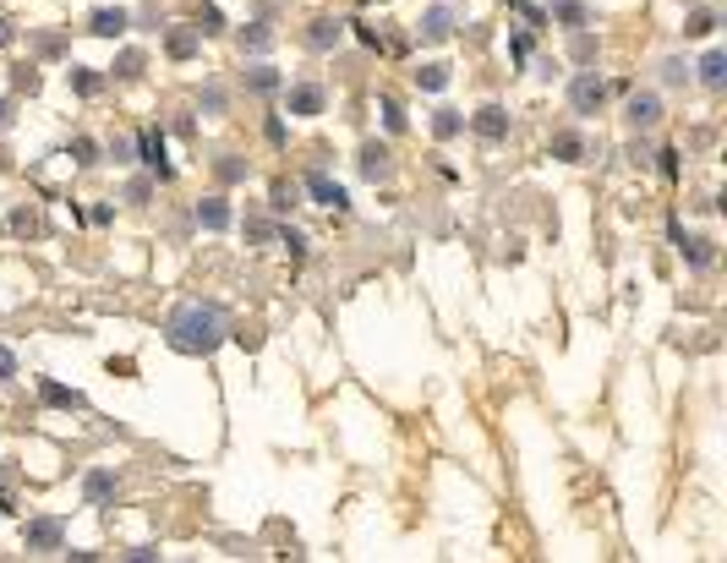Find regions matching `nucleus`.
I'll use <instances>...</instances> for the list:
<instances>
[{"mask_svg":"<svg viewBox=\"0 0 727 563\" xmlns=\"http://www.w3.org/2000/svg\"><path fill=\"white\" fill-rule=\"evenodd\" d=\"M165 334H170V345L181 356H213L219 345H225L230 323H225V306L219 301H186V306H175V318L165 323Z\"/></svg>","mask_w":727,"mask_h":563,"instance_id":"1","label":"nucleus"},{"mask_svg":"<svg viewBox=\"0 0 727 563\" xmlns=\"http://www.w3.org/2000/svg\"><path fill=\"white\" fill-rule=\"evenodd\" d=\"M602 104H607V82L596 72H575V77H568V110H575V115H596Z\"/></svg>","mask_w":727,"mask_h":563,"instance_id":"2","label":"nucleus"},{"mask_svg":"<svg viewBox=\"0 0 727 563\" xmlns=\"http://www.w3.org/2000/svg\"><path fill=\"white\" fill-rule=\"evenodd\" d=\"M22 542H27V552H60L66 547V525H60L55 514H39V520L22 525Z\"/></svg>","mask_w":727,"mask_h":563,"instance_id":"3","label":"nucleus"},{"mask_svg":"<svg viewBox=\"0 0 727 563\" xmlns=\"http://www.w3.org/2000/svg\"><path fill=\"white\" fill-rule=\"evenodd\" d=\"M306 192H312V203H318V208H334V213L351 208V192H344L339 181H329L323 170H312V175H306Z\"/></svg>","mask_w":727,"mask_h":563,"instance_id":"4","label":"nucleus"},{"mask_svg":"<svg viewBox=\"0 0 727 563\" xmlns=\"http://www.w3.org/2000/svg\"><path fill=\"white\" fill-rule=\"evenodd\" d=\"M137 159H143L153 175H159V181H170V175H175V165L165 159V137L153 132V127H148V132H137Z\"/></svg>","mask_w":727,"mask_h":563,"instance_id":"5","label":"nucleus"},{"mask_svg":"<svg viewBox=\"0 0 727 563\" xmlns=\"http://www.w3.org/2000/svg\"><path fill=\"white\" fill-rule=\"evenodd\" d=\"M470 127H476L482 143H503V137H509V110H503V104H482L476 115H470Z\"/></svg>","mask_w":727,"mask_h":563,"instance_id":"6","label":"nucleus"},{"mask_svg":"<svg viewBox=\"0 0 727 563\" xmlns=\"http://www.w3.org/2000/svg\"><path fill=\"white\" fill-rule=\"evenodd\" d=\"M126 27H132V12H120V6H99L88 17V34H99V39H120Z\"/></svg>","mask_w":727,"mask_h":563,"instance_id":"7","label":"nucleus"},{"mask_svg":"<svg viewBox=\"0 0 727 563\" xmlns=\"http://www.w3.org/2000/svg\"><path fill=\"white\" fill-rule=\"evenodd\" d=\"M39 399L50 405V411H82V394L77 389H66V383H55V378H39Z\"/></svg>","mask_w":727,"mask_h":563,"instance_id":"8","label":"nucleus"},{"mask_svg":"<svg viewBox=\"0 0 727 563\" xmlns=\"http://www.w3.org/2000/svg\"><path fill=\"white\" fill-rule=\"evenodd\" d=\"M656 120H661V99H656V93H635V99H629V127L651 132Z\"/></svg>","mask_w":727,"mask_h":563,"instance_id":"9","label":"nucleus"},{"mask_svg":"<svg viewBox=\"0 0 727 563\" xmlns=\"http://www.w3.org/2000/svg\"><path fill=\"white\" fill-rule=\"evenodd\" d=\"M284 104H290V115H318L323 110V88L318 82H296L290 93H284Z\"/></svg>","mask_w":727,"mask_h":563,"instance_id":"10","label":"nucleus"},{"mask_svg":"<svg viewBox=\"0 0 727 563\" xmlns=\"http://www.w3.org/2000/svg\"><path fill=\"white\" fill-rule=\"evenodd\" d=\"M361 175H367V181H389V175H394V159H389L383 143H367V148H361Z\"/></svg>","mask_w":727,"mask_h":563,"instance_id":"11","label":"nucleus"},{"mask_svg":"<svg viewBox=\"0 0 727 563\" xmlns=\"http://www.w3.org/2000/svg\"><path fill=\"white\" fill-rule=\"evenodd\" d=\"M339 39H344V22H339V17H318V22L306 27V44H312V50H334Z\"/></svg>","mask_w":727,"mask_h":563,"instance_id":"12","label":"nucleus"},{"mask_svg":"<svg viewBox=\"0 0 727 563\" xmlns=\"http://www.w3.org/2000/svg\"><path fill=\"white\" fill-rule=\"evenodd\" d=\"M230 219H236V213H230L225 197H203V203H197V225H203V230H230Z\"/></svg>","mask_w":727,"mask_h":563,"instance_id":"13","label":"nucleus"},{"mask_svg":"<svg viewBox=\"0 0 727 563\" xmlns=\"http://www.w3.org/2000/svg\"><path fill=\"white\" fill-rule=\"evenodd\" d=\"M449 34H454V12H449V6H437V12H427V17H422V39H427V44L449 39Z\"/></svg>","mask_w":727,"mask_h":563,"instance_id":"14","label":"nucleus"},{"mask_svg":"<svg viewBox=\"0 0 727 563\" xmlns=\"http://www.w3.org/2000/svg\"><path fill=\"white\" fill-rule=\"evenodd\" d=\"M197 27H170V39H165V50H170V60H192L197 55Z\"/></svg>","mask_w":727,"mask_h":563,"instance_id":"15","label":"nucleus"},{"mask_svg":"<svg viewBox=\"0 0 727 563\" xmlns=\"http://www.w3.org/2000/svg\"><path fill=\"white\" fill-rule=\"evenodd\" d=\"M82 497H88V504H110V497H115V471H88Z\"/></svg>","mask_w":727,"mask_h":563,"instance_id":"16","label":"nucleus"},{"mask_svg":"<svg viewBox=\"0 0 727 563\" xmlns=\"http://www.w3.org/2000/svg\"><path fill=\"white\" fill-rule=\"evenodd\" d=\"M553 159L580 165V159H585V137H580V132H558V137H553Z\"/></svg>","mask_w":727,"mask_h":563,"instance_id":"17","label":"nucleus"},{"mask_svg":"<svg viewBox=\"0 0 727 563\" xmlns=\"http://www.w3.org/2000/svg\"><path fill=\"white\" fill-rule=\"evenodd\" d=\"M143 66H148V55H143V50H120V55H115V77H120V82H137Z\"/></svg>","mask_w":727,"mask_h":563,"instance_id":"18","label":"nucleus"},{"mask_svg":"<svg viewBox=\"0 0 727 563\" xmlns=\"http://www.w3.org/2000/svg\"><path fill=\"white\" fill-rule=\"evenodd\" d=\"M553 17H558L563 27H585V22H591L585 0H553Z\"/></svg>","mask_w":727,"mask_h":563,"instance_id":"19","label":"nucleus"},{"mask_svg":"<svg viewBox=\"0 0 727 563\" xmlns=\"http://www.w3.org/2000/svg\"><path fill=\"white\" fill-rule=\"evenodd\" d=\"M416 88H422V93H444V88H449V66H444V60L422 66V72H416Z\"/></svg>","mask_w":727,"mask_h":563,"instance_id":"20","label":"nucleus"},{"mask_svg":"<svg viewBox=\"0 0 727 563\" xmlns=\"http://www.w3.org/2000/svg\"><path fill=\"white\" fill-rule=\"evenodd\" d=\"M678 252H684L694 268H711V241H706V235H684V241H678Z\"/></svg>","mask_w":727,"mask_h":563,"instance_id":"21","label":"nucleus"},{"mask_svg":"<svg viewBox=\"0 0 727 563\" xmlns=\"http://www.w3.org/2000/svg\"><path fill=\"white\" fill-rule=\"evenodd\" d=\"M700 82H706V88H722V82H727V55H722V50H711V55L700 60Z\"/></svg>","mask_w":727,"mask_h":563,"instance_id":"22","label":"nucleus"},{"mask_svg":"<svg viewBox=\"0 0 727 563\" xmlns=\"http://www.w3.org/2000/svg\"><path fill=\"white\" fill-rule=\"evenodd\" d=\"M432 132L444 137V143L460 137V132H465V115H460V110H437V115H432Z\"/></svg>","mask_w":727,"mask_h":563,"instance_id":"23","label":"nucleus"},{"mask_svg":"<svg viewBox=\"0 0 727 563\" xmlns=\"http://www.w3.org/2000/svg\"><path fill=\"white\" fill-rule=\"evenodd\" d=\"M72 88L82 93V99H93V93H99V88H104V77H99V72H93V66H72Z\"/></svg>","mask_w":727,"mask_h":563,"instance_id":"24","label":"nucleus"},{"mask_svg":"<svg viewBox=\"0 0 727 563\" xmlns=\"http://www.w3.org/2000/svg\"><path fill=\"white\" fill-rule=\"evenodd\" d=\"M246 88H251V93H274V88H279V72H274V66H246Z\"/></svg>","mask_w":727,"mask_h":563,"instance_id":"25","label":"nucleus"},{"mask_svg":"<svg viewBox=\"0 0 727 563\" xmlns=\"http://www.w3.org/2000/svg\"><path fill=\"white\" fill-rule=\"evenodd\" d=\"M711 27H716V12H706V6H700V12H689V22H684V34H689V39H706Z\"/></svg>","mask_w":727,"mask_h":563,"instance_id":"26","label":"nucleus"},{"mask_svg":"<svg viewBox=\"0 0 727 563\" xmlns=\"http://www.w3.org/2000/svg\"><path fill=\"white\" fill-rule=\"evenodd\" d=\"M268 44H274V34H268V27H263V22H251V27H246V34H241V50H251V55H263Z\"/></svg>","mask_w":727,"mask_h":563,"instance_id":"27","label":"nucleus"},{"mask_svg":"<svg viewBox=\"0 0 727 563\" xmlns=\"http://www.w3.org/2000/svg\"><path fill=\"white\" fill-rule=\"evenodd\" d=\"M274 235H279V246H284V252H290V258H296V263H301V258H306V235H301V230H290V225H279V230H274Z\"/></svg>","mask_w":727,"mask_h":563,"instance_id":"28","label":"nucleus"},{"mask_svg":"<svg viewBox=\"0 0 727 563\" xmlns=\"http://www.w3.org/2000/svg\"><path fill=\"white\" fill-rule=\"evenodd\" d=\"M568 55H575L580 66H591V60H596V39H591V34H575V39H568Z\"/></svg>","mask_w":727,"mask_h":563,"instance_id":"29","label":"nucleus"},{"mask_svg":"<svg viewBox=\"0 0 727 563\" xmlns=\"http://www.w3.org/2000/svg\"><path fill=\"white\" fill-rule=\"evenodd\" d=\"M219 181H246V165L236 159V153H225V159H219Z\"/></svg>","mask_w":727,"mask_h":563,"instance_id":"30","label":"nucleus"},{"mask_svg":"<svg viewBox=\"0 0 727 563\" xmlns=\"http://www.w3.org/2000/svg\"><path fill=\"white\" fill-rule=\"evenodd\" d=\"M197 34H203V39H208V34H225V17H219V12L208 6V12L197 17Z\"/></svg>","mask_w":727,"mask_h":563,"instance_id":"31","label":"nucleus"},{"mask_svg":"<svg viewBox=\"0 0 727 563\" xmlns=\"http://www.w3.org/2000/svg\"><path fill=\"white\" fill-rule=\"evenodd\" d=\"M132 153H137V143H126V137L110 143V159H115V165H132Z\"/></svg>","mask_w":727,"mask_h":563,"instance_id":"32","label":"nucleus"},{"mask_svg":"<svg viewBox=\"0 0 727 563\" xmlns=\"http://www.w3.org/2000/svg\"><path fill=\"white\" fill-rule=\"evenodd\" d=\"M383 127H389V132H405V115H399L394 99H383Z\"/></svg>","mask_w":727,"mask_h":563,"instance_id":"33","label":"nucleus"},{"mask_svg":"<svg viewBox=\"0 0 727 563\" xmlns=\"http://www.w3.org/2000/svg\"><path fill=\"white\" fill-rule=\"evenodd\" d=\"M656 159H661V175H668V181H678V148H661Z\"/></svg>","mask_w":727,"mask_h":563,"instance_id":"34","label":"nucleus"},{"mask_svg":"<svg viewBox=\"0 0 727 563\" xmlns=\"http://www.w3.org/2000/svg\"><path fill=\"white\" fill-rule=\"evenodd\" d=\"M12 378H17V356L0 345V383H12Z\"/></svg>","mask_w":727,"mask_h":563,"instance_id":"35","label":"nucleus"},{"mask_svg":"<svg viewBox=\"0 0 727 563\" xmlns=\"http://www.w3.org/2000/svg\"><path fill=\"white\" fill-rule=\"evenodd\" d=\"M72 153H77V165H93V153H99V148H93V137H77Z\"/></svg>","mask_w":727,"mask_h":563,"instance_id":"36","label":"nucleus"},{"mask_svg":"<svg viewBox=\"0 0 727 563\" xmlns=\"http://www.w3.org/2000/svg\"><path fill=\"white\" fill-rule=\"evenodd\" d=\"M203 110H208V115L225 110V88H208V93H203Z\"/></svg>","mask_w":727,"mask_h":563,"instance_id":"37","label":"nucleus"},{"mask_svg":"<svg viewBox=\"0 0 727 563\" xmlns=\"http://www.w3.org/2000/svg\"><path fill=\"white\" fill-rule=\"evenodd\" d=\"M246 235H251V241H268L274 225H268V219H246Z\"/></svg>","mask_w":727,"mask_h":563,"instance_id":"38","label":"nucleus"},{"mask_svg":"<svg viewBox=\"0 0 727 563\" xmlns=\"http://www.w3.org/2000/svg\"><path fill=\"white\" fill-rule=\"evenodd\" d=\"M509 55H514V60H530V34H514V39H509Z\"/></svg>","mask_w":727,"mask_h":563,"instance_id":"39","label":"nucleus"},{"mask_svg":"<svg viewBox=\"0 0 727 563\" xmlns=\"http://www.w3.org/2000/svg\"><path fill=\"white\" fill-rule=\"evenodd\" d=\"M661 82H673V88L684 82V66H678V60H661Z\"/></svg>","mask_w":727,"mask_h":563,"instance_id":"40","label":"nucleus"},{"mask_svg":"<svg viewBox=\"0 0 727 563\" xmlns=\"http://www.w3.org/2000/svg\"><path fill=\"white\" fill-rule=\"evenodd\" d=\"M17 72V88H27V93H34L39 88V77H34V66H12Z\"/></svg>","mask_w":727,"mask_h":563,"instance_id":"41","label":"nucleus"},{"mask_svg":"<svg viewBox=\"0 0 727 563\" xmlns=\"http://www.w3.org/2000/svg\"><path fill=\"white\" fill-rule=\"evenodd\" d=\"M263 137H268V143H274V148H279V143H284V120H279V115H274V120H268V127H263Z\"/></svg>","mask_w":727,"mask_h":563,"instance_id":"42","label":"nucleus"},{"mask_svg":"<svg viewBox=\"0 0 727 563\" xmlns=\"http://www.w3.org/2000/svg\"><path fill=\"white\" fill-rule=\"evenodd\" d=\"M290 203H296V192H290V186L279 181V186H274V208H290Z\"/></svg>","mask_w":727,"mask_h":563,"instance_id":"43","label":"nucleus"},{"mask_svg":"<svg viewBox=\"0 0 727 563\" xmlns=\"http://www.w3.org/2000/svg\"><path fill=\"white\" fill-rule=\"evenodd\" d=\"M12 39H17V27H12V22H6V17H0V50H6V44H12Z\"/></svg>","mask_w":727,"mask_h":563,"instance_id":"44","label":"nucleus"},{"mask_svg":"<svg viewBox=\"0 0 727 563\" xmlns=\"http://www.w3.org/2000/svg\"><path fill=\"white\" fill-rule=\"evenodd\" d=\"M6 120H12V104H6V99H0V127H6Z\"/></svg>","mask_w":727,"mask_h":563,"instance_id":"45","label":"nucleus"},{"mask_svg":"<svg viewBox=\"0 0 727 563\" xmlns=\"http://www.w3.org/2000/svg\"><path fill=\"white\" fill-rule=\"evenodd\" d=\"M0 509H6V514H12V497H6V492H0Z\"/></svg>","mask_w":727,"mask_h":563,"instance_id":"46","label":"nucleus"}]
</instances>
